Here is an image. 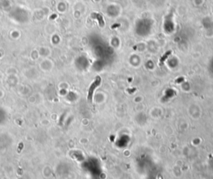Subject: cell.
I'll return each instance as SVG.
<instances>
[{
  "label": "cell",
  "instance_id": "cell-1",
  "mask_svg": "<svg viewBox=\"0 0 213 179\" xmlns=\"http://www.w3.org/2000/svg\"><path fill=\"white\" fill-rule=\"evenodd\" d=\"M101 81H102L101 78H100V77H97V78H95V80L93 82V83L90 85V87H89V89H88V99L89 102L93 101V92L95 91V89L100 85Z\"/></svg>",
  "mask_w": 213,
  "mask_h": 179
},
{
  "label": "cell",
  "instance_id": "cell-2",
  "mask_svg": "<svg viewBox=\"0 0 213 179\" xmlns=\"http://www.w3.org/2000/svg\"><path fill=\"white\" fill-rule=\"evenodd\" d=\"M171 53V51H167V53L162 56V58H161V59H160V65H162V64L165 62V60L167 59V58H168V56L170 55Z\"/></svg>",
  "mask_w": 213,
  "mask_h": 179
}]
</instances>
